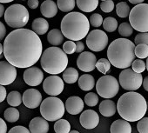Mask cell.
<instances>
[{
	"label": "cell",
	"instance_id": "cell-1",
	"mask_svg": "<svg viewBox=\"0 0 148 133\" xmlns=\"http://www.w3.org/2000/svg\"><path fill=\"white\" fill-rule=\"evenodd\" d=\"M43 54V44L38 35L29 29L20 28L5 38L4 56L17 68L32 67Z\"/></svg>",
	"mask_w": 148,
	"mask_h": 133
},
{
	"label": "cell",
	"instance_id": "cell-2",
	"mask_svg": "<svg viewBox=\"0 0 148 133\" xmlns=\"http://www.w3.org/2000/svg\"><path fill=\"white\" fill-rule=\"evenodd\" d=\"M117 110L123 119L128 122H136L145 117L147 102L140 93L129 91L119 98Z\"/></svg>",
	"mask_w": 148,
	"mask_h": 133
},
{
	"label": "cell",
	"instance_id": "cell-3",
	"mask_svg": "<svg viewBox=\"0 0 148 133\" xmlns=\"http://www.w3.org/2000/svg\"><path fill=\"white\" fill-rule=\"evenodd\" d=\"M135 45L127 38H118L112 41L107 50V57L112 66L126 69L134 61Z\"/></svg>",
	"mask_w": 148,
	"mask_h": 133
},
{
	"label": "cell",
	"instance_id": "cell-4",
	"mask_svg": "<svg viewBox=\"0 0 148 133\" xmlns=\"http://www.w3.org/2000/svg\"><path fill=\"white\" fill-rule=\"evenodd\" d=\"M90 25V21L84 14L69 12L61 21V31L69 40L80 41L88 35Z\"/></svg>",
	"mask_w": 148,
	"mask_h": 133
},
{
	"label": "cell",
	"instance_id": "cell-5",
	"mask_svg": "<svg viewBox=\"0 0 148 133\" xmlns=\"http://www.w3.org/2000/svg\"><path fill=\"white\" fill-rule=\"evenodd\" d=\"M43 70L51 75H58L64 72L68 65V57L64 50L58 46L47 48L40 58Z\"/></svg>",
	"mask_w": 148,
	"mask_h": 133
},
{
	"label": "cell",
	"instance_id": "cell-6",
	"mask_svg": "<svg viewBox=\"0 0 148 133\" xmlns=\"http://www.w3.org/2000/svg\"><path fill=\"white\" fill-rule=\"evenodd\" d=\"M65 112V104L57 97H49L42 101L40 104V114L50 122H56L63 117Z\"/></svg>",
	"mask_w": 148,
	"mask_h": 133
},
{
	"label": "cell",
	"instance_id": "cell-7",
	"mask_svg": "<svg viewBox=\"0 0 148 133\" xmlns=\"http://www.w3.org/2000/svg\"><path fill=\"white\" fill-rule=\"evenodd\" d=\"M30 14L28 10L22 5L15 4L9 6L5 12V23L12 28H24L29 22Z\"/></svg>",
	"mask_w": 148,
	"mask_h": 133
},
{
	"label": "cell",
	"instance_id": "cell-8",
	"mask_svg": "<svg viewBox=\"0 0 148 133\" xmlns=\"http://www.w3.org/2000/svg\"><path fill=\"white\" fill-rule=\"evenodd\" d=\"M129 22L138 32H148V4L136 5L130 12Z\"/></svg>",
	"mask_w": 148,
	"mask_h": 133
},
{
	"label": "cell",
	"instance_id": "cell-9",
	"mask_svg": "<svg viewBox=\"0 0 148 133\" xmlns=\"http://www.w3.org/2000/svg\"><path fill=\"white\" fill-rule=\"evenodd\" d=\"M96 91L103 98L110 99L117 96L119 91L118 79L111 75H105L99 78L96 84Z\"/></svg>",
	"mask_w": 148,
	"mask_h": 133
},
{
	"label": "cell",
	"instance_id": "cell-10",
	"mask_svg": "<svg viewBox=\"0 0 148 133\" xmlns=\"http://www.w3.org/2000/svg\"><path fill=\"white\" fill-rule=\"evenodd\" d=\"M120 86L126 91H135L143 85V77L141 73H137L132 69H124L119 77Z\"/></svg>",
	"mask_w": 148,
	"mask_h": 133
},
{
	"label": "cell",
	"instance_id": "cell-11",
	"mask_svg": "<svg viewBox=\"0 0 148 133\" xmlns=\"http://www.w3.org/2000/svg\"><path fill=\"white\" fill-rule=\"evenodd\" d=\"M86 44L92 51H102L108 44V36L101 30H93L87 35Z\"/></svg>",
	"mask_w": 148,
	"mask_h": 133
},
{
	"label": "cell",
	"instance_id": "cell-12",
	"mask_svg": "<svg viewBox=\"0 0 148 133\" xmlns=\"http://www.w3.org/2000/svg\"><path fill=\"white\" fill-rule=\"evenodd\" d=\"M64 88V80L57 75H52L46 78L43 83L45 92L50 96L57 97L60 95Z\"/></svg>",
	"mask_w": 148,
	"mask_h": 133
},
{
	"label": "cell",
	"instance_id": "cell-13",
	"mask_svg": "<svg viewBox=\"0 0 148 133\" xmlns=\"http://www.w3.org/2000/svg\"><path fill=\"white\" fill-rule=\"evenodd\" d=\"M17 78V69L14 65L6 61H0V85H12Z\"/></svg>",
	"mask_w": 148,
	"mask_h": 133
},
{
	"label": "cell",
	"instance_id": "cell-14",
	"mask_svg": "<svg viewBox=\"0 0 148 133\" xmlns=\"http://www.w3.org/2000/svg\"><path fill=\"white\" fill-rule=\"evenodd\" d=\"M96 56L90 51H83L77 59V65L80 71L84 72H91L96 68Z\"/></svg>",
	"mask_w": 148,
	"mask_h": 133
},
{
	"label": "cell",
	"instance_id": "cell-15",
	"mask_svg": "<svg viewBox=\"0 0 148 133\" xmlns=\"http://www.w3.org/2000/svg\"><path fill=\"white\" fill-rule=\"evenodd\" d=\"M43 79L44 73L38 67L32 66L26 68L24 72V81L29 86H38L43 82Z\"/></svg>",
	"mask_w": 148,
	"mask_h": 133
},
{
	"label": "cell",
	"instance_id": "cell-16",
	"mask_svg": "<svg viewBox=\"0 0 148 133\" xmlns=\"http://www.w3.org/2000/svg\"><path fill=\"white\" fill-rule=\"evenodd\" d=\"M23 103L29 109H36L42 103V95L36 89H28L23 94Z\"/></svg>",
	"mask_w": 148,
	"mask_h": 133
},
{
	"label": "cell",
	"instance_id": "cell-17",
	"mask_svg": "<svg viewBox=\"0 0 148 133\" xmlns=\"http://www.w3.org/2000/svg\"><path fill=\"white\" fill-rule=\"evenodd\" d=\"M79 122L82 127L86 130H92L99 123V116L93 110H86L83 111L79 117Z\"/></svg>",
	"mask_w": 148,
	"mask_h": 133
},
{
	"label": "cell",
	"instance_id": "cell-18",
	"mask_svg": "<svg viewBox=\"0 0 148 133\" xmlns=\"http://www.w3.org/2000/svg\"><path fill=\"white\" fill-rule=\"evenodd\" d=\"M65 109L71 115H78L84 109V101L78 96H71L65 102Z\"/></svg>",
	"mask_w": 148,
	"mask_h": 133
},
{
	"label": "cell",
	"instance_id": "cell-19",
	"mask_svg": "<svg viewBox=\"0 0 148 133\" xmlns=\"http://www.w3.org/2000/svg\"><path fill=\"white\" fill-rule=\"evenodd\" d=\"M29 130L31 133H48L49 123L43 117H36L31 120Z\"/></svg>",
	"mask_w": 148,
	"mask_h": 133
},
{
	"label": "cell",
	"instance_id": "cell-20",
	"mask_svg": "<svg viewBox=\"0 0 148 133\" xmlns=\"http://www.w3.org/2000/svg\"><path fill=\"white\" fill-rule=\"evenodd\" d=\"M58 9V5L54 1H52V0H45L40 6V12L44 17L51 18L57 15Z\"/></svg>",
	"mask_w": 148,
	"mask_h": 133
},
{
	"label": "cell",
	"instance_id": "cell-21",
	"mask_svg": "<svg viewBox=\"0 0 148 133\" xmlns=\"http://www.w3.org/2000/svg\"><path fill=\"white\" fill-rule=\"evenodd\" d=\"M111 133H132V126L130 123L125 119H117L115 120L111 127Z\"/></svg>",
	"mask_w": 148,
	"mask_h": 133
},
{
	"label": "cell",
	"instance_id": "cell-22",
	"mask_svg": "<svg viewBox=\"0 0 148 133\" xmlns=\"http://www.w3.org/2000/svg\"><path fill=\"white\" fill-rule=\"evenodd\" d=\"M117 111V105L112 100H103L99 104V112L104 117H112Z\"/></svg>",
	"mask_w": 148,
	"mask_h": 133
},
{
	"label": "cell",
	"instance_id": "cell-23",
	"mask_svg": "<svg viewBox=\"0 0 148 133\" xmlns=\"http://www.w3.org/2000/svg\"><path fill=\"white\" fill-rule=\"evenodd\" d=\"M32 28V31L38 35H44L49 30V23L43 18H38L33 20Z\"/></svg>",
	"mask_w": 148,
	"mask_h": 133
},
{
	"label": "cell",
	"instance_id": "cell-24",
	"mask_svg": "<svg viewBox=\"0 0 148 133\" xmlns=\"http://www.w3.org/2000/svg\"><path fill=\"white\" fill-rule=\"evenodd\" d=\"M79 86L82 91H89L95 86V79L90 74H84L79 78Z\"/></svg>",
	"mask_w": 148,
	"mask_h": 133
},
{
	"label": "cell",
	"instance_id": "cell-25",
	"mask_svg": "<svg viewBox=\"0 0 148 133\" xmlns=\"http://www.w3.org/2000/svg\"><path fill=\"white\" fill-rule=\"evenodd\" d=\"M76 4L82 12H92L97 9L99 0H76Z\"/></svg>",
	"mask_w": 148,
	"mask_h": 133
},
{
	"label": "cell",
	"instance_id": "cell-26",
	"mask_svg": "<svg viewBox=\"0 0 148 133\" xmlns=\"http://www.w3.org/2000/svg\"><path fill=\"white\" fill-rule=\"evenodd\" d=\"M64 35L61 31L58 29H52L47 34V40L50 43V44L53 46H58L59 44H62L64 41Z\"/></svg>",
	"mask_w": 148,
	"mask_h": 133
},
{
	"label": "cell",
	"instance_id": "cell-27",
	"mask_svg": "<svg viewBox=\"0 0 148 133\" xmlns=\"http://www.w3.org/2000/svg\"><path fill=\"white\" fill-rule=\"evenodd\" d=\"M63 79L67 84H75L79 80L78 71L73 67L66 68L63 72Z\"/></svg>",
	"mask_w": 148,
	"mask_h": 133
},
{
	"label": "cell",
	"instance_id": "cell-28",
	"mask_svg": "<svg viewBox=\"0 0 148 133\" xmlns=\"http://www.w3.org/2000/svg\"><path fill=\"white\" fill-rule=\"evenodd\" d=\"M7 103L9 105L12 106V107H17L19 106L22 102H23V96L21 95V93L19 91H11L8 95H7Z\"/></svg>",
	"mask_w": 148,
	"mask_h": 133
},
{
	"label": "cell",
	"instance_id": "cell-29",
	"mask_svg": "<svg viewBox=\"0 0 148 133\" xmlns=\"http://www.w3.org/2000/svg\"><path fill=\"white\" fill-rule=\"evenodd\" d=\"M54 130L56 133H69L71 131V123L66 119H58L54 123Z\"/></svg>",
	"mask_w": 148,
	"mask_h": 133
},
{
	"label": "cell",
	"instance_id": "cell-30",
	"mask_svg": "<svg viewBox=\"0 0 148 133\" xmlns=\"http://www.w3.org/2000/svg\"><path fill=\"white\" fill-rule=\"evenodd\" d=\"M4 117L7 122L15 123V122L18 121V119H19V111H18V110H17L16 108L12 106L10 108H7L5 110Z\"/></svg>",
	"mask_w": 148,
	"mask_h": 133
},
{
	"label": "cell",
	"instance_id": "cell-31",
	"mask_svg": "<svg viewBox=\"0 0 148 133\" xmlns=\"http://www.w3.org/2000/svg\"><path fill=\"white\" fill-rule=\"evenodd\" d=\"M58 9L63 12H71L75 7V0H58L57 2Z\"/></svg>",
	"mask_w": 148,
	"mask_h": 133
},
{
	"label": "cell",
	"instance_id": "cell-32",
	"mask_svg": "<svg viewBox=\"0 0 148 133\" xmlns=\"http://www.w3.org/2000/svg\"><path fill=\"white\" fill-rule=\"evenodd\" d=\"M131 9L125 2H120L116 5V13L119 18H125L130 15Z\"/></svg>",
	"mask_w": 148,
	"mask_h": 133
},
{
	"label": "cell",
	"instance_id": "cell-33",
	"mask_svg": "<svg viewBox=\"0 0 148 133\" xmlns=\"http://www.w3.org/2000/svg\"><path fill=\"white\" fill-rule=\"evenodd\" d=\"M111 65H112V63H110L109 59L100 58V59H99V61H97L96 68L98 69V71L99 72H101L102 74H105L106 75L110 71Z\"/></svg>",
	"mask_w": 148,
	"mask_h": 133
},
{
	"label": "cell",
	"instance_id": "cell-34",
	"mask_svg": "<svg viewBox=\"0 0 148 133\" xmlns=\"http://www.w3.org/2000/svg\"><path fill=\"white\" fill-rule=\"evenodd\" d=\"M103 27L108 32H113L118 28V21L112 17H108L103 21Z\"/></svg>",
	"mask_w": 148,
	"mask_h": 133
},
{
	"label": "cell",
	"instance_id": "cell-35",
	"mask_svg": "<svg viewBox=\"0 0 148 133\" xmlns=\"http://www.w3.org/2000/svg\"><path fill=\"white\" fill-rule=\"evenodd\" d=\"M135 55L138 58L143 59L148 57V45L145 44H139L135 46Z\"/></svg>",
	"mask_w": 148,
	"mask_h": 133
},
{
	"label": "cell",
	"instance_id": "cell-36",
	"mask_svg": "<svg viewBox=\"0 0 148 133\" xmlns=\"http://www.w3.org/2000/svg\"><path fill=\"white\" fill-rule=\"evenodd\" d=\"M133 32V28L131 25V24L128 23H122L119 25V35H121L122 37L127 38L130 37Z\"/></svg>",
	"mask_w": 148,
	"mask_h": 133
},
{
	"label": "cell",
	"instance_id": "cell-37",
	"mask_svg": "<svg viewBox=\"0 0 148 133\" xmlns=\"http://www.w3.org/2000/svg\"><path fill=\"white\" fill-rule=\"evenodd\" d=\"M85 103L89 107H94L99 104V96L94 92H89L85 96Z\"/></svg>",
	"mask_w": 148,
	"mask_h": 133
},
{
	"label": "cell",
	"instance_id": "cell-38",
	"mask_svg": "<svg viewBox=\"0 0 148 133\" xmlns=\"http://www.w3.org/2000/svg\"><path fill=\"white\" fill-rule=\"evenodd\" d=\"M132 70L136 72L137 73H142L145 71L146 69V63H145L142 59H135L132 63Z\"/></svg>",
	"mask_w": 148,
	"mask_h": 133
},
{
	"label": "cell",
	"instance_id": "cell-39",
	"mask_svg": "<svg viewBox=\"0 0 148 133\" xmlns=\"http://www.w3.org/2000/svg\"><path fill=\"white\" fill-rule=\"evenodd\" d=\"M137 130L139 133H148V117H143L138 121Z\"/></svg>",
	"mask_w": 148,
	"mask_h": 133
},
{
	"label": "cell",
	"instance_id": "cell-40",
	"mask_svg": "<svg viewBox=\"0 0 148 133\" xmlns=\"http://www.w3.org/2000/svg\"><path fill=\"white\" fill-rule=\"evenodd\" d=\"M63 50L66 54H73L76 52V43H74L72 40H68L64 43Z\"/></svg>",
	"mask_w": 148,
	"mask_h": 133
},
{
	"label": "cell",
	"instance_id": "cell-41",
	"mask_svg": "<svg viewBox=\"0 0 148 133\" xmlns=\"http://www.w3.org/2000/svg\"><path fill=\"white\" fill-rule=\"evenodd\" d=\"M100 9L105 13L112 12L114 9V2L112 0H106V1H102L100 4Z\"/></svg>",
	"mask_w": 148,
	"mask_h": 133
},
{
	"label": "cell",
	"instance_id": "cell-42",
	"mask_svg": "<svg viewBox=\"0 0 148 133\" xmlns=\"http://www.w3.org/2000/svg\"><path fill=\"white\" fill-rule=\"evenodd\" d=\"M90 24L93 26V27H99L101 25H103V18L100 14L99 13H94L91 16L90 18Z\"/></svg>",
	"mask_w": 148,
	"mask_h": 133
},
{
	"label": "cell",
	"instance_id": "cell-43",
	"mask_svg": "<svg viewBox=\"0 0 148 133\" xmlns=\"http://www.w3.org/2000/svg\"><path fill=\"white\" fill-rule=\"evenodd\" d=\"M134 43L136 44H145L148 45V32H139L136 37Z\"/></svg>",
	"mask_w": 148,
	"mask_h": 133
},
{
	"label": "cell",
	"instance_id": "cell-44",
	"mask_svg": "<svg viewBox=\"0 0 148 133\" xmlns=\"http://www.w3.org/2000/svg\"><path fill=\"white\" fill-rule=\"evenodd\" d=\"M8 133H31L30 130L25 128V126L22 125H18V126H14L12 127Z\"/></svg>",
	"mask_w": 148,
	"mask_h": 133
},
{
	"label": "cell",
	"instance_id": "cell-45",
	"mask_svg": "<svg viewBox=\"0 0 148 133\" xmlns=\"http://www.w3.org/2000/svg\"><path fill=\"white\" fill-rule=\"evenodd\" d=\"M7 98V91L4 85H0V103L5 101V99Z\"/></svg>",
	"mask_w": 148,
	"mask_h": 133
},
{
	"label": "cell",
	"instance_id": "cell-46",
	"mask_svg": "<svg viewBox=\"0 0 148 133\" xmlns=\"http://www.w3.org/2000/svg\"><path fill=\"white\" fill-rule=\"evenodd\" d=\"M5 35H6V28L5 25L0 21V41L5 38Z\"/></svg>",
	"mask_w": 148,
	"mask_h": 133
},
{
	"label": "cell",
	"instance_id": "cell-47",
	"mask_svg": "<svg viewBox=\"0 0 148 133\" xmlns=\"http://www.w3.org/2000/svg\"><path fill=\"white\" fill-rule=\"evenodd\" d=\"M0 133H7V124L1 117H0Z\"/></svg>",
	"mask_w": 148,
	"mask_h": 133
},
{
	"label": "cell",
	"instance_id": "cell-48",
	"mask_svg": "<svg viewBox=\"0 0 148 133\" xmlns=\"http://www.w3.org/2000/svg\"><path fill=\"white\" fill-rule=\"evenodd\" d=\"M27 5L28 6L31 8V9H37L38 7V0H28V2H27Z\"/></svg>",
	"mask_w": 148,
	"mask_h": 133
},
{
	"label": "cell",
	"instance_id": "cell-49",
	"mask_svg": "<svg viewBox=\"0 0 148 133\" xmlns=\"http://www.w3.org/2000/svg\"><path fill=\"white\" fill-rule=\"evenodd\" d=\"M84 50H85L84 43L81 41H77V43H76V52L80 53V52H83Z\"/></svg>",
	"mask_w": 148,
	"mask_h": 133
},
{
	"label": "cell",
	"instance_id": "cell-50",
	"mask_svg": "<svg viewBox=\"0 0 148 133\" xmlns=\"http://www.w3.org/2000/svg\"><path fill=\"white\" fill-rule=\"evenodd\" d=\"M143 87H144L145 91H148V76H146L143 79Z\"/></svg>",
	"mask_w": 148,
	"mask_h": 133
},
{
	"label": "cell",
	"instance_id": "cell-51",
	"mask_svg": "<svg viewBox=\"0 0 148 133\" xmlns=\"http://www.w3.org/2000/svg\"><path fill=\"white\" fill-rule=\"evenodd\" d=\"M128 1L132 5H139V4H142L145 0H128Z\"/></svg>",
	"mask_w": 148,
	"mask_h": 133
},
{
	"label": "cell",
	"instance_id": "cell-52",
	"mask_svg": "<svg viewBox=\"0 0 148 133\" xmlns=\"http://www.w3.org/2000/svg\"><path fill=\"white\" fill-rule=\"evenodd\" d=\"M5 6L3 5V4L0 3V18H2L5 15Z\"/></svg>",
	"mask_w": 148,
	"mask_h": 133
},
{
	"label": "cell",
	"instance_id": "cell-53",
	"mask_svg": "<svg viewBox=\"0 0 148 133\" xmlns=\"http://www.w3.org/2000/svg\"><path fill=\"white\" fill-rule=\"evenodd\" d=\"M14 1V0H0V3L1 4H8V3H11Z\"/></svg>",
	"mask_w": 148,
	"mask_h": 133
},
{
	"label": "cell",
	"instance_id": "cell-54",
	"mask_svg": "<svg viewBox=\"0 0 148 133\" xmlns=\"http://www.w3.org/2000/svg\"><path fill=\"white\" fill-rule=\"evenodd\" d=\"M4 53V44L0 43V56H2Z\"/></svg>",
	"mask_w": 148,
	"mask_h": 133
},
{
	"label": "cell",
	"instance_id": "cell-55",
	"mask_svg": "<svg viewBox=\"0 0 148 133\" xmlns=\"http://www.w3.org/2000/svg\"><path fill=\"white\" fill-rule=\"evenodd\" d=\"M69 133H79V132L78 130H71V131H70Z\"/></svg>",
	"mask_w": 148,
	"mask_h": 133
},
{
	"label": "cell",
	"instance_id": "cell-56",
	"mask_svg": "<svg viewBox=\"0 0 148 133\" xmlns=\"http://www.w3.org/2000/svg\"><path fill=\"white\" fill-rule=\"evenodd\" d=\"M146 69H147V72H148V57L146 58Z\"/></svg>",
	"mask_w": 148,
	"mask_h": 133
},
{
	"label": "cell",
	"instance_id": "cell-57",
	"mask_svg": "<svg viewBox=\"0 0 148 133\" xmlns=\"http://www.w3.org/2000/svg\"><path fill=\"white\" fill-rule=\"evenodd\" d=\"M147 110H148V101H147Z\"/></svg>",
	"mask_w": 148,
	"mask_h": 133
},
{
	"label": "cell",
	"instance_id": "cell-58",
	"mask_svg": "<svg viewBox=\"0 0 148 133\" xmlns=\"http://www.w3.org/2000/svg\"><path fill=\"white\" fill-rule=\"evenodd\" d=\"M2 57H3V55H2V56H0V58H2Z\"/></svg>",
	"mask_w": 148,
	"mask_h": 133
},
{
	"label": "cell",
	"instance_id": "cell-59",
	"mask_svg": "<svg viewBox=\"0 0 148 133\" xmlns=\"http://www.w3.org/2000/svg\"><path fill=\"white\" fill-rule=\"evenodd\" d=\"M101 1H106V0H101Z\"/></svg>",
	"mask_w": 148,
	"mask_h": 133
}]
</instances>
